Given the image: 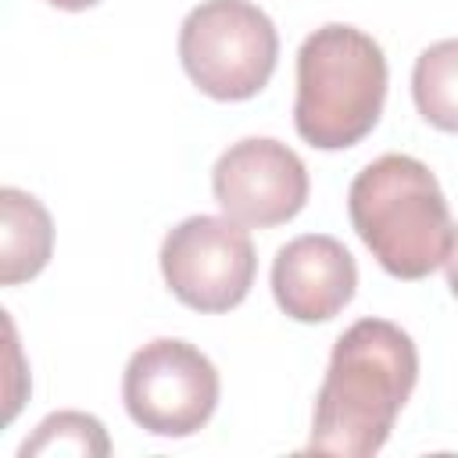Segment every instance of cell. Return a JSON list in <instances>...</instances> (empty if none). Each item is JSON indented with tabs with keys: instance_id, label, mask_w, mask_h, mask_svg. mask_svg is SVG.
Segmentation results:
<instances>
[{
	"instance_id": "cell-12",
	"label": "cell",
	"mask_w": 458,
	"mask_h": 458,
	"mask_svg": "<svg viewBox=\"0 0 458 458\" xmlns=\"http://www.w3.org/2000/svg\"><path fill=\"white\" fill-rule=\"evenodd\" d=\"M444 268H447V286H451V293L458 297V229H454V236H451V250H447V258H444Z\"/></svg>"
},
{
	"instance_id": "cell-9",
	"label": "cell",
	"mask_w": 458,
	"mask_h": 458,
	"mask_svg": "<svg viewBox=\"0 0 458 458\" xmlns=\"http://www.w3.org/2000/svg\"><path fill=\"white\" fill-rule=\"evenodd\" d=\"M0 283L14 286L43 272L54 250V222L47 208L18 190L4 186L0 190Z\"/></svg>"
},
{
	"instance_id": "cell-2",
	"label": "cell",
	"mask_w": 458,
	"mask_h": 458,
	"mask_svg": "<svg viewBox=\"0 0 458 458\" xmlns=\"http://www.w3.org/2000/svg\"><path fill=\"white\" fill-rule=\"evenodd\" d=\"M351 225L397 279H426L451 250V211L437 175L408 154L369 161L347 190Z\"/></svg>"
},
{
	"instance_id": "cell-6",
	"label": "cell",
	"mask_w": 458,
	"mask_h": 458,
	"mask_svg": "<svg viewBox=\"0 0 458 458\" xmlns=\"http://www.w3.org/2000/svg\"><path fill=\"white\" fill-rule=\"evenodd\" d=\"M258 258L247 229L229 215H193L168 229L161 243V276L193 311H229L254 286Z\"/></svg>"
},
{
	"instance_id": "cell-13",
	"label": "cell",
	"mask_w": 458,
	"mask_h": 458,
	"mask_svg": "<svg viewBox=\"0 0 458 458\" xmlns=\"http://www.w3.org/2000/svg\"><path fill=\"white\" fill-rule=\"evenodd\" d=\"M47 4H54V7H61V11H86V7H93V4H100V0H47Z\"/></svg>"
},
{
	"instance_id": "cell-3",
	"label": "cell",
	"mask_w": 458,
	"mask_h": 458,
	"mask_svg": "<svg viewBox=\"0 0 458 458\" xmlns=\"http://www.w3.org/2000/svg\"><path fill=\"white\" fill-rule=\"evenodd\" d=\"M386 100V57L354 25H322L297 50L293 125L318 150H344L369 136Z\"/></svg>"
},
{
	"instance_id": "cell-8",
	"label": "cell",
	"mask_w": 458,
	"mask_h": 458,
	"mask_svg": "<svg viewBox=\"0 0 458 458\" xmlns=\"http://www.w3.org/2000/svg\"><path fill=\"white\" fill-rule=\"evenodd\" d=\"M358 286L351 250L326 233H308L279 247L272 261L276 304L297 322H329L340 315Z\"/></svg>"
},
{
	"instance_id": "cell-5",
	"label": "cell",
	"mask_w": 458,
	"mask_h": 458,
	"mask_svg": "<svg viewBox=\"0 0 458 458\" xmlns=\"http://www.w3.org/2000/svg\"><path fill=\"white\" fill-rule=\"evenodd\" d=\"M122 401L140 429L154 437H190L215 415L218 369L193 344L161 336L129 358Z\"/></svg>"
},
{
	"instance_id": "cell-10",
	"label": "cell",
	"mask_w": 458,
	"mask_h": 458,
	"mask_svg": "<svg viewBox=\"0 0 458 458\" xmlns=\"http://www.w3.org/2000/svg\"><path fill=\"white\" fill-rule=\"evenodd\" d=\"M411 97L429 125L458 132V39H440L415 57Z\"/></svg>"
},
{
	"instance_id": "cell-4",
	"label": "cell",
	"mask_w": 458,
	"mask_h": 458,
	"mask_svg": "<svg viewBox=\"0 0 458 458\" xmlns=\"http://www.w3.org/2000/svg\"><path fill=\"white\" fill-rule=\"evenodd\" d=\"M279 36L250 0H204L179 29V61L211 100H250L276 72Z\"/></svg>"
},
{
	"instance_id": "cell-11",
	"label": "cell",
	"mask_w": 458,
	"mask_h": 458,
	"mask_svg": "<svg viewBox=\"0 0 458 458\" xmlns=\"http://www.w3.org/2000/svg\"><path fill=\"white\" fill-rule=\"evenodd\" d=\"M111 440L100 426V419L86 415V411H57L47 415L36 433L21 444V458H36V454H107Z\"/></svg>"
},
{
	"instance_id": "cell-7",
	"label": "cell",
	"mask_w": 458,
	"mask_h": 458,
	"mask_svg": "<svg viewBox=\"0 0 458 458\" xmlns=\"http://www.w3.org/2000/svg\"><path fill=\"white\" fill-rule=\"evenodd\" d=\"M211 190L233 222L272 229L304 208L308 168L286 143L272 136H247L215 161Z\"/></svg>"
},
{
	"instance_id": "cell-1",
	"label": "cell",
	"mask_w": 458,
	"mask_h": 458,
	"mask_svg": "<svg viewBox=\"0 0 458 458\" xmlns=\"http://www.w3.org/2000/svg\"><path fill=\"white\" fill-rule=\"evenodd\" d=\"M419 379L411 336L386 318H361L333 344L315 397L308 451L369 458L376 454Z\"/></svg>"
}]
</instances>
